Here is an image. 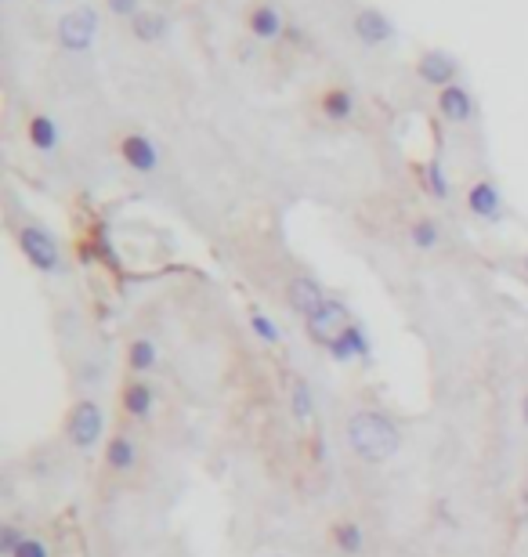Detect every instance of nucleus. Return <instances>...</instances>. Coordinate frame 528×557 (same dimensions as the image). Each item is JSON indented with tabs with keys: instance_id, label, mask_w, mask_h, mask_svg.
Listing matches in <instances>:
<instances>
[{
	"instance_id": "obj_25",
	"label": "nucleus",
	"mask_w": 528,
	"mask_h": 557,
	"mask_svg": "<svg viewBox=\"0 0 528 557\" xmlns=\"http://www.w3.org/2000/svg\"><path fill=\"white\" fill-rule=\"evenodd\" d=\"M428 185H431V192H435L438 199L449 196V182H445V174H442V166H438V163L428 166Z\"/></svg>"
},
{
	"instance_id": "obj_10",
	"label": "nucleus",
	"mask_w": 528,
	"mask_h": 557,
	"mask_svg": "<svg viewBox=\"0 0 528 557\" xmlns=\"http://www.w3.org/2000/svg\"><path fill=\"white\" fill-rule=\"evenodd\" d=\"M330 355L333 362H355V359H369V337H365V329L362 326H348L340 337L330 344Z\"/></svg>"
},
{
	"instance_id": "obj_11",
	"label": "nucleus",
	"mask_w": 528,
	"mask_h": 557,
	"mask_svg": "<svg viewBox=\"0 0 528 557\" xmlns=\"http://www.w3.org/2000/svg\"><path fill=\"white\" fill-rule=\"evenodd\" d=\"M438 113H442L449 124H467V120L474 117V101H470V94H467L460 84H449V87H442V94H438Z\"/></svg>"
},
{
	"instance_id": "obj_23",
	"label": "nucleus",
	"mask_w": 528,
	"mask_h": 557,
	"mask_svg": "<svg viewBox=\"0 0 528 557\" xmlns=\"http://www.w3.org/2000/svg\"><path fill=\"white\" fill-rule=\"evenodd\" d=\"M22 543H26V536L15 525H0V557H15Z\"/></svg>"
},
{
	"instance_id": "obj_29",
	"label": "nucleus",
	"mask_w": 528,
	"mask_h": 557,
	"mask_svg": "<svg viewBox=\"0 0 528 557\" xmlns=\"http://www.w3.org/2000/svg\"><path fill=\"white\" fill-rule=\"evenodd\" d=\"M524 271H528V261H524Z\"/></svg>"
},
{
	"instance_id": "obj_26",
	"label": "nucleus",
	"mask_w": 528,
	"mask_h": 557,
	"mask_svg": "<svg viewBox=\"0 0 528 557\" xmlns=\"http://www.w3.org/2000/svg\"><path fill=\"white\" fill-rule=\"evenodd\" d=\"M15 557H47V546L40 543V539H33V536H26V543L19 546V553Z\"/></svg>"
},
{
	"instance_id": "obj_17",
	"label": "nucleus",
	"mask_w": 528,
	"mask_h": 557,
	"mask_svg": "<svg viewBox=\"0 0 528 557\" xmlns=\"http://www.w3.org/2000/svg\"><path fill=\"white\" fill-rule=\"evenodd\" d=\"M164 33H167V19L164 15H156V12H145V15L138 12L134 15V36L138 40H160Z\"/></svg>"
},
{
	"instance_id": "obj_24",
	"label": "nucleus",
	"mask_w": 528,
	"mask_h": 557,
	"mask_svg": "<svg viewBox=\"0 0 528 557\" xmlns=\"http://www.w3.org/2000/svg\"><path fill=\"white\" fill-rule=\"evenodd\" d=\"M250 326H253V333L264 344H279V326L268 315H250Z\"/></svg>"
},
{
	"instance_id": "obj_22",
	"label": "nucleus",
	"mask_w": 528,
	"mask_h": 557,
	"mask_svg": "<svg viewBox=\"0 0 528 557\" xmlns=\"http://www.w3.org/2000/svg\"><path fill=\"white\" fill-rule=\"evenodd\" d=\"M290 409H293L297 420H308L311 416V392H308L304 380H293L290 383Z\"/></svg>"
},
{
	"instance_id": "obj_18",
	"label": "nucleus",
	"mask_w": 528,
	"mask_h": 557,
	"mask_svg": "<svg viewBox=\"0 0 528 557\" xmlns=\"http://www.w3.org/2000/svg\"><path fill=\"white\" fill-rule=\"evenodd\" d=\"M127 366L134 369V373H148L152 366H156V344L152 341H134L131 344V351H127Z\"/></svg>"
},
{
	"instance_id": "obj_20",
	"label": "nucleus",
	"mask_w": 528,
	"mask_h": 557,
	"mask_svg": "<svg viewBox=\"0 0 528 557\" xmlns=\"http://www.w3.org/2000/svg\"><path fill=\"white\" fill-rule=\"evenodd\" d=\"M333 539H337V546H340L344 553H358V550H362V543H365V536H362V529H358L355 521L337 525V529H333Z\"/></svg>"
},
{
	"instance_id": "obj_27",
	"label": "nucleus",
	"mask_w": 528,
	"mask_h": 557,
	"mask_svg": "<svg viewBox=\"0 0 528 557\" xmlns=\"http://www.w3.org/2000/svg\"><path fill=\"white\" fill-rule=\"evenodd\" d=\"M109 12L113 15H138V0H109Z\"/></svg>"
},
{
	"instance_id": "obj_8",
	"label": "nucleus",
	"mask_w": 528,
	"mask_h": 557,
	"mask_svg": "<svg viewBox=\"0 0 528 557\" xmlns=\"http://www.w3.org/2000/svg\"><path fill=\"white\" fill-rule=\"evenodd\" d=\"M391 33H395L391 19L377 8H365V12L355 15V36L362 44H384V40H391Z\"/></svg>"
},
{
	"instance_id": "obj_5",
	"label": "nucleus",
	"mask_w": 528,
	"mask_h": 557,
	"mask_svg": "<svg viewBox=\"0 0 528 557\" xmlns=\"http://www.w3.org/2000/svg\"><path fill=\"white\" fill-rule=\"evenodd\" d=\"M94 33H98V15H94L91 8H76V12L62 15V22H59V40H62L66 51H84V47H91Z\"/></svg>"
},
{
	"instance_id": "obj_13",
	"label": "nucleus",
	"mask_w": 528,
	"mask_h": 557,
	"mask_svg": "<svg viewBox=\"0 0 528 557\" xmlns=\"http://www.w3.org/2000/svg\"><path fill=\"white\" fill-rule=\"evenodd\" d=\"M250 33L260 36V40H276V36L283 33V19H279V12L268 8V4L253 8V12H250Z\"/></svg>"
},
{
	"instance_id": "obj_14",
	"label": "nucleus",
	"mask_w": 528,
	"mask_h": 557,
	"mask_svg": "<svg viewBox=\"0 0 528 557\" xmlns=\"http://www.w3.org/2000/svg\"><path fill=\"white\" fill-rule=\"evenodd\" d=\"M152 387L148 383H141V380H134V383H127V392H124V409L131 413V416H138V420H145L148 413H152Z\"/></svg>"
},
{
	"instance_id": "obj_28",
	"label": "nucleus",
	"mask_w": 528,
	"mask_h": 557,
	"mask_svg": "<svg viewBox=\"0 0 528 557\" xmlns=\"http://www.w3.org/2000/svg\"><path fill=\"white\" fill-rule=\"evenodd\" d=\"M521 420H524V424H528V395H524V399H521Z\"/></svg>"
},
{
	"instance_id": "obj_16",
	"label": "nucleus",
	"mask_w": 528,
	"mask_h": 557,
	"mask_svg": "<svg viewBox=\"0 0 528 557\" xmlns=\"http://www.w3.org/2000/svg\"><path fill=\"white\" fill-rule=\"evenodd\" d=\"M29 141H33L40 152H51V149L59 145V127L51 124L47 117H33V120H29Z\"/></svg>"
},
{
	"instance_id": "obj_4",
	"label": "nucleus",
	"mask_w": 528,
	"mask_h": 557,
	"mask_svg": "<svg viewBox=\"0 0 528 557\" xmlns=\"http://www.w3.org/2000/svg\"><path fill=\"white\" fill-rule=\"evenodd\" d=\"M19 246H22L26 261L36 271H55L59 268V243L51 239V232H44L40 225H26L19 232Z\"/></svg>"
},
{
	"instance_id": "obj_19",
	"label": "nucleus",
	"mask_w": 528,
	"mask_h": 557,
	"mask_svg": "<svg viewBox=\"0 0 528 557\" xmlns=\"http://www.w3.org/2000/svg\"><path fill=\"white\" fill-rule=\"evenodd\" d=\"M351 109H355V98H351L348 91H330V94L323 98V113H326L330 120H348Z\"/></svg>"
},
{
	"instance_id": "obj_6",
	"label": "nucleus",
	"mask_w": 528,
	"mask_h": 557,
	"mask_svg": "<svg viewBox=\"0 0 528 557\" xmlns=\"http://www.w3.org/2000/svg\"><path fill=\"white\" fill-rule=\"evenodd\" d=\"M330 297H326V290L319 287V283H315V278L311 275H297L293 278V283H290V308L297 311V315H315V311H319L323 304H326Z\"/></svg>"
},
{
	"instance_id": "obj_1",
	"label": "nucleus",
	"mask_w": 528,
	"mask_h": 557,
	"mask_svg": "<svg viewBox=\"0 0 528 557\" xmlns=\"http://www.w3.org/2000/svg\"><path fill=\"white\" fill-rule=\"evenodd\" d=\"M348 445L355 449L358 460L365 464H384L398 453L402 445V434L398 427L384 416V413H373V409H362L348 420Z\"/></svg>"
},
{
	"instance_id": "obj_12",
	"label": "nucleus",
	"mask_w": 528,
	"mask_h": 557,
	"mask_svg": "<svg viewBox=\"0 0 528 557\" xmlns=\"http://www.w3.org/2000/svg\"><path fill=\"white\" fill-rule=\"evenodd\" d=\"M467 206H470V214H478V217H485V221H496V217H500V210H503L500 189H496L492 182H478V185H470V192H467Z\"/></svg>"
},
{
	"instance_id": "obj_21",
	"label": "nucleus",
	"mask_w": 528,
	"mask_h": 557,
	"mask_svg": "<svg viewBox=\"0 0 528 557\" xmlns=\"http://www.w3.org/2000/svg\"><path fill=\"white\" fill-rule=\"evenodd\" d=\"M409 239L416 250H435L438 246V225L435 221H416V225L409 229Z\"/></svg>"
},
{
	"instance_id": "obj_2",
	"label": "nucleus",
	"mask_w": 528,
	"mask_h": 557,
	"mask_svg": "<svg viewBox=\"0 0 528 557\" xmlns=\"http://www.w3.org/2000/svg\"><path fill=\"white\" fill-rule=\"evenodd\" d=\"M304 326H308V337H311L315 344H326V348H330V344L340 337V333L351 326L348 304H340V301H333V297H330L319 311L304 319Z\"/></svg>"
},
{
	"instance_id": "obj_3",
	"label": "nucleus",
	"mask_w": 528,
	"mask_h": 557,
	"mask_svg": "<svg viewBox=\"0 0 528 557\" xmlns=\"http://www.w3.org/2000/svg\"><path fill=\"white\" fill-rule=\"evenodd\" d=\"M101 427H105V416H101V406L84 399L76 402V409L69 413V441L76 445V449H94L98 438H101Z\"/></svg>"
},
{
	"instance_id": "obj_7",
	"label": "nucleus",
	"mask_w": 528,
	"mask_h": 557,
	"mask_svg": "<svg viewBox=\"0 0 528 557\" xmlns=\"http://www.w3.org/2000/svg\"><path fill=\"white\" fill-rule=\"evenodd\" d=\"M416 73L424 84L431 87H449L452 77H456V59L445 51H428V54H420V62H416Z\"/></svg>"
},
{
	"instance_id": "obj_15",
	"label": "nucleus",
	"mask_w": 528,
	"mask_h": 557,
	"mask_svg": "<svg viewBox=\"0 0 528 557\" xmlns=\"http://www.w3.org/2000/svg\"><path fill=\"white\" fill-rule=\"evenodd\" d=\"M105 460H109L113 471H131V467L138 464L134 441H131V438H113V441H109V449H105Z\"/></svg>"
},
{
	"instance_id": "obj_9",
	"label": "nucleus",
	"mask_w": 528,
	"mask_h": 557,
	"mask_svg": "<svg viewBox=\"0 0 528 557\" xmlns=\"http://www.w3.org/2000/svg\"><path fill=\"white\" fill-rule=\"evenodd\" d=\"M120 156L127 159V166H134V171H141V174L156 171V163H160V156H156V145L145 134H127L120 141Z\"/></svg>"
}]
</instances>
